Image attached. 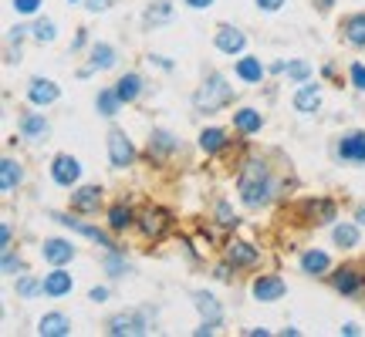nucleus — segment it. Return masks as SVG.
<instances>
[{
  "instance_id": "aec40b11",
  "label": "nucleus",
  "mask_w": 365,
  "mask_h": 337,
  "mask_svg": "<svg viewBox=\"0 0 365 337\" xmlns=\"http://www.w3.org/2000/svg\"><path fill=\"white\" fill-rule=\"evenodd\" d=\"M179 149V138L176 135H170V131H153V138H149V159H156V162H163L166 155H173V152Z\"/></svg>"
},
{
  "instance_id": "3c124183",
  "label": "nucleus",
  "mask_w": 365,
  "mask_h": 337,
  "mask_svg": "<svg viewBox=\"0 0 365 337\" xmlns=\"http://www.w3.org/2000/svg\"><path fill=\"white\" fill-rule=\"evenodd\" d=\"M149 61H153V64H159V68H163V71H173V61H166V57L153 55V57H149Z\"/></svg>"
},
{
  "instance_id": "a878e982",
  "label": "nucleus",
  "mask_w": 365,
  "mask_h": 337,
  "mask_svg": "<svg viewBox=\"0 0 365 337\" xmlns=\"http://www.w3.org/2000/svg\"><path fill=\"white\" fill-rule=\"evenodd\" d=\"M264 125V118L257 108H240V112H233V129L240 131V135H254V131H261Z\"/></svg>"
},
{
  "instance_id": "ddd939ff",
  "label": "nucleus",
  "mask_w": 365,
  "mask_h": 337,
  "mask_svg": "<svg viewBox=\"0 0 365 337\" xmlns=\"http://www.w3.org/2000/svg\"><path fill=\"white\" fill-rule=\"evenodd\" d=\"M213 44H216V51H223V55H240L244 44H247V38H244V31H237V27H230V24H223V27H216Z\"/></svg>"
},
{
  "instance_id": "0eeeda50",
  "label": "nucleus",
  "mask_w": 365,
  "mask_h": 337,
  "mask_svg": "<svg viewBox=\"0 0 365 337\" xmlns=\"http://www.w3.org/2000/svg\"><path fill=\"white\" fill-rule=\"evenodd\" d=\"M109 159H112V168H129L135 162V145L122 129L109 131Z\"/></svg>"
},
{
  "instance_id": "f257e3e1",
  "label": "nucleus",
  "mask_w": 365,
  "mask_h": 337,
  "mask_svg": "<svg viewBox=\"0 0 365 337\" xmlns=\"http://www.w3.org/2000/svg\"><path fill=\"white\" fill-rule=\"evenodd\" d=\"M237 192H240V203L247 209H261L274 199V179H270V168L264 159H247L240 166Z\"/></svg>"
},
{
  "instance_id": "f03ea898",
  "label": "nucleus",
  "mask_w": 365,
  "mask_h": 337,
  "mask_svg": "<svg viewBox=\"0 0 365 337\" xmlns=\"http://www.w3.org/2000/svg\"><path fill=\"white\" fill-rule=\"evenodd\" d=\"M233 101V88L227 85V78L216 75V71H210V75L203 78V85L196 88V94H193V108L203 115H213L220 112L223 105H230Z\"/></svg>"
},
{
  "instance_id": "603ef678",
  "label": "nucleus",
  "mask_w": 365,
  "mask_h": 337,
  "mask_svg": "<svg viewBox=\"0 0 365 337\" xmlns=\"http://www.w3.org/2000/svg\"><path fill=\"white\" fill-rule=\"evenodd\" d=\"M315 7H318V10H322V14H328V10H331V7H335V0H315Z\"/></svg>"
},
{
  "instance_id": "ea45409f",
  "label": "nucleus",
  "mask_w": 365,
  "mask_h": 337,
  "mask_svg": "<svg viewBox=\"0 0 365 337\" xmlns=\"http://www.w3.org/2000/svg\"><path fill=\"white\" fill-rule=\"evenodd\" d=\"M216 223H220V226H227V229H230V226H237V223H240V220L233 216L230 203H216Z\"/></svg>"
},
{
  "instance_id": "5701e85b",
  "label": "nucleus",
  "mask_w": 365,
  "mask_h": 337,
  "mask_svg": "<svg viewBox=\"0 0 365 337\" xmlns=\"http://www.w3.org/2000/svg\"><path fill=\"white\" fill-rule=\"evenodd\" d=\"M38 334L41 337H64L71 334V320L64 317V314H44L38 320Z\"/></svg>"
},
{
  "instance_id": "9b49d317",
  "label": "nucleus",
  "mask_w": 365,
  "mask_h": 337,
  "mask_svg": "<svg viewBox=\"0 0 365 337\" xmlns=\"http://www.w3.org/2000/svg\"><path fill=\"white\" fill-rule=\"evenodd\" d=\"M227 263L233 270H250V266L261 263V250L244 243V240H233V243H227Z\"/></svg>"
},
{
  "instance_id": "dca6fc26",
  "label": "nucleus",
  "mask_w": 365,
  "mask_h": 337,
  "mask_svg": "<svg viewBox=\"0 0 365 337\" xmlns=\"http://www.w3.org/2000/svg\"><path fill=\"white\" fill-rule=\"evenodd\" d=\"M294 108L301 115H315L318 108H322V85H311V81H305L298 92H294Z\"/></svg>"
},
{
  "instance_id": "473e14b6",
  "label": "nucleus",
  "mask_w": 365,
  "mask_h": 337,
  "mask_svg": "<svg viewBox=\"0 0 365 337\" xmlns=\"http://www.w3.org/2000/svg\"><path fill=\"white\" fill-rule=\"evenodd\" d=\"M132 223H135V216H132V209L129 206L118 203V206L109 209V229H112V233H125Z\"/></svg>"
},
{
  "instance_id": "2f4dec72",
  "label": "nucleus",
  "mask_w": 365,
  "mask_h": 337,
  "mask_svg": "<svg viewBox=\"0 0 365 337\" xmlns=\"http://www.w3.org/2000/svg\"><path fill=\"white\" fill-rule=\"evenodd\" d=\"M102 266H105V273L109 277H125L129 273V263H125V257H122V250H105V257H102Z\"/></svg>"
},
{
  "instance_id": "7ed1b4c3",
  "label": "nucleus",
  "mask_w": 365,
  "mask_h": 337,
  "mask_svg": "<svg viewBox=\"0 0 365 337\" xmlns=\"http://www.w3.org/2000/svg\"><path fill=\"white\" fill-rule=\"evenodd\" d=\"M331 287H335L342 297H359L365 290V266L362 263H342V266L331 273Z\"/></svg>"
},
{
  "instance_id": "bb28decb",
  "label": "nucleus",
  "mask_w": 365,
  "mask_h": 337,
  "mask_svg": "<svg viewBox=\"0 0 365 337\" xmlns=\"http://www.w3.org/2000/svg\"><path fill=\"white\" fill-rule=\"evenodd\" d=\"M233 71H237L240 81H247V85H261V78H264V64H261V57H240Z\"/></svg>"
},
{
  "instance_id": "4c0bfd02",
  "label": "nucleus",
  "mask_w": 365,
  "mask_h": 337,
  "mask_svg": "<svg viewBox=\"0 0 365 337\" xmlns=\"http://www.w3.org/2000/svg\"><path fill=\"white\" fill-rule=\"evenodd\" d=\"M170 14H173V3L159 0V3H153V7L146 10V20H149V24H159V20H170Z\"/></svg>"
},
{
  "instance_id": "b1692460",
  "label": "nucleus",
  "mask_w": 365,
  "mask_h": 337,
  "mask_svg": "<svg viewBox=\"0 0 365 337\" xmlns=\"http://www.w3.org/2000/svg\"><path fill=\"white\" fill-rule=\"evenodd\" d=\"M24 182V168H20V162H14L11 155L0 162V189L4 192H14V189Z\"/></svg>"
},
{
  "instance_id": "1a4fd4ad",
  "label": "nucleus",
  "mask_w": 365,
  "mask_h": 337,
  "mask_svg": "<svg viewBox=\"0 0 365 337\" xmlns=\"http://www.w3.org/2000/svg\"><path fill=\"white\" fill-rule=\"evenodd\" d=\"M51 179L58 182V186H64V189H71L81 179V166H78V159L75 155H55V162H51Z\"/></svg>"
},
{
  "instance_id": "c03bdc74",
  "label": "nucleus",
  "mask_w": 365,
  "mask_h": 337,
  "mask_svg": "<svg viewBox=\"0 0 365 337\" xmlns=\"http://www.w3.org/2000/svg\"><path fill=\"white\" fill-rule=\"evenodd\" d=\"M284 3H288V0H257V7H261V10H268V14H274V10H281Z\"/></svg>"
},
{
  "instance_id": "cd10ccee",
  "label": "nucleus",
  "mask_w": 365,
  "mask_h": 337,
  "mask_svg": "<svg viewBox=\"0 0 365 337\" xmlns=\"http://www.w3.org/2000/svg\"><path fill=\"white\" fill-rule=\"evenodd\" d=\"M116 92H118V98L129 105V101H135L139 94H142V78L135 75V71H129V75H122L116 81Z\"/></svg>"
},
{
  "instance_id": "423d86ee",
  "label": "nucleus",
  "mask_w": 365,
  "mask_h": 337,
  "mask_svg": "<svg viewBox=\"0 0 365 337\" xmlns=\"http://www.w3.org/2000/svg\"><path fill=\"white\" fill-rule=\"evenodd\" d=\"M112 337H122V334H149V320L142 310H125V314H116V317L109 320V327H105Z\"/></svg>"
},
{
  "instance_id": "f8f14e48",
  "label": "nucleus",
  "mask_w": 365,
  "mask_h": 337,
  "mask_svg": "<svg viewBox=\"0 0 365 337\" xmlns=\"http://www.w3.org/2000/svg\"><path fill=\"white\" fill-rule=\"evenodd\" d=\"M18 125L27 142H48V135H51V125H48V118L41 112H24Z\"/></svg>"
},
{
  "instance_id": "4468645a",
  "label": "nucleus",
  "mask_w": 365,
  "mask_h": 337,
  "mask_svg": "<svg viewBox=\"0 0 365 337\" xmlns=\"http://www.w3.org/2000/svg\"><path fill=\"white\" fill-rule=\"evenodd\" d=\"M41 257L51 263V266H64V263L75 260V243H68V240H44Z\"/></svg>"
},
{
  "instance_id": "39448f33",
  "label": "nucleus",
  "mask_w": 365,
  "mask_h": 337,
  "mask_svg": "<svg viewBox=\"0 0 365 337\" xmlns=\"http://www.w3.org/2000/svg\"><path fill=\"white\" fill-rule=\"evenodd\" d=\"M250 294H254V300H261V303H274V300H281L288 294V283L281 280L277 273H261V277H254V283H250Z\"/></svg>"
},
{
  "instance_id": "8fccbe9b",
  "label": "nucleus",
  "mask_w": 365,
  "mask_h": 337,
  "mask_svg": "<svg viewBox=\"0 0 365 337\" xmlns=\"http://www.w3.org/2000/svg\"><path fill=\"white\" fill-rule=\"evenodd\" d=\"M85 41H88V34H85V31H78L75 41H71V51H81V48H85Z\"/></svg>"
},
{
  "instance_id": "412c9836",
  "label": "nucleus",
  "mask_w": 365,
  "mask_h": 337,
  "mask_svg": "<svg viewBox=\"0 0 365 337\" xmlns=\"http://www.w3.org/2000/svg\"><path fill=\"white\" fill-rule=\"evenodd\" d=\"M71 287H75L71 273H64L61 266H55L51 273H44V294L48 297H64V294H71Z\"/></svg>"
},
{
  "instance_id": "9d476101",
  "label": "nucleus",
  "mask_w": 365,
  "mask_h": 337,
  "mask_svg": "<svg viewBox=\"0 0 365 337\" xmlns=\"http://www.w3.org/2000/svg\"><path fill=\"white\" fill-rule=\"evenodd\" d=\"M301 216H305V223L328 226L338 216V206H335L331 199H305V203H301Z\"/></svg>"
},
{
  "instance_id": "864d4df0",
  "label": "nucleus",
  "mask_w": 365,
  "mask_h": 337,
  "mask_svg": "<svg viewBox=\"0 0 365 337\" xmlns=\"http://www.w3.org/2000/svg\"><path fill=\"white\" fill-rule=\"evenodd\" d=\"M247 337H268V331H264V327H250Z\"/></svg>"
},
{
  "instance_id": "09e8293b",
  "label": "nucleus",
  "mask_w": 365,
  "mask_h": 337,
  "mask_svg": "<svg viewBox=\"0 0 365 337\" xmlns=\"http://www.w3.org/2000/svg\"><path fill=\"white\" fill-rule=\"evenodd\" d=\"M183 3H186V7H193V10H207L213 0H183Z\"/></svg>"
},
{
  "instance_id": "a19ab883",
  "label": "nucleus",
  "mask_w": 365,
  "mask_h": 337,
  "mask_svg": "<svg viewBox=\"0 0 365 337\" xmlns=\"http://www.w3.org/2000/svg\"><path fill=\"white\" fill-rule=\"evenodd\" d=\"M348 75H352V85H355L359 92H365V64H359V61H355V64L348 68Z\"/></svg>"
},
{
  "instance_id": "20e7f679",
  "label": "nucleus",
  "mask_w": 365,
  "mask_h": 337,
  "mask_svg": "<svg viewBox=\"0 0 365 337\" xmlns=\"http://www.w3.org/2000/svg\"><path fill=\"white\" fill-rule=\"evenodd\" d=\"M139 229H142L146 240H163L173 229V213L170 209H159V206H149L139 216Z\"/></svg>"
},
{
  "instance_id": "79ce46f5",
  "label": "nucleus",
  "mask_w": 365,
  "mask_h": 337,
  "mask_svg": "<svg viewBox=\"0 0 365 337\" xmlns=\"http://www.w3.org/2000/svg\"><path fill=\"white\" fill-rule=\"evenodd\" d=\"M41 0H14V10L18 14H38Z\"/></svg>"
},
{
  "instance_id": "f3484780",
  "label": "nucleus",
  "mask_w": 365,
  "mask_h": 337,
  "mask_svg": "<svg viewBox=\"0 0 365 337\" xmlns=\"http://www.w3.org/2000/svg\"><path fill=\"white\" fill-rule=\"evenodd\" d=\"M102 206V186H81L71 192V213H98Z\"/></svg>"
},
{
  "instance_id": "5fc2aeb1",
  "label": "nucleus",
  "mask_w": 365,
  "mask_h": 337,
  "mask_svg": "<svg viewBox=\"0 0 365 337\" xmlns=\"http://www.w3.org/2000/svg\"><path fill=\"white\" fill-rule=\"evenodd\" d=\"M342 334H348V337H355V334H359V327H355V324H345V327H342Z\"/></svg>"
},
{
  "instance_id": "a211bd4d",
  "label": "nucleus",
  "mask_w": 365,
  "mask_h": 337,
  "mask_svg": "<svg viewBox=\"0 0 365 337\" xmlns=\"http://www.w3.org/2000/svg\"><path fill=\"white\" fill-rule=\"evenodd\" d=\"M27 98H31V105H55L61 98V88L48 78H34L31 88H27Z\"/></svg>"
},
{
  "instance_id": "6e6d98bb",
  "label": "nucleus",
  "mask_w": 365,
  "mask_h": 337,
  "mask_svg": "<svg viewBox=\"0 0 365 337\" xmlns=\"http://www.w3.org/2000/svg\"><path fill=\"white\" fill-rule=\"evenodd\" d=\"M355 223H359V226H365V203H362V206H359V213H355Z\"/></svg>"
},
{
  "instance_id": "2eb2a0df",
  "label": "nucleus",
  "mask_w": 365,
  "mask_h": 337,
  "mask_svg": "<svg viewBox=\"0 0 365 337\" xmlns=\"http://www.w3.org/2000/svg\"><path fill=\"white\" fill-rule=\"evenodd\" d=\"M338 159L342 162H365V131H348V135H342Z\"/></svg>"
},
{
  "instance_id": "6ab92c4d",
  "label": "nucleus",
  "mask_w": 365,
  "mask_h": 337,
  "mask_svg": "<svg viewBox=\"0 0 365 337\" xmlns=\"http://www.w3.org/2000/svg\"><path fill=\"white\" fill-rule=\"evenodd\" d=\"M109 68H116V48H112V44H95V48H92V61H88V68H81L78 75L88 78L92 71H109Z\"/></svg>"
},
{
  "instance_id": "f704fd0d",
  "label": "nucleus",
  "mask_w": 365,
  "mask_h": 337,
  "mask_svg": "<svg viewBox=\"0 0 365 337\" xmlns=\"http://www.w3.org/2000/svg\"><path fill=\"white\" fill-rule=\"evenodd\" d=\"M14 290H18V297H38V294H44V280H38V277H31V273H24V277H18V283H14Z\"/></svg>"
},
{
  "instance_id": "6e6552de",
  "label": "nucleus",
  "mask_w": 365,
  "mask_h": 337,
  "mask_svg": "<svg viewBox=\"0 0 365 337\" xmlns=\"http://www.w3.org/2000/svg\"><path fill=\"white\" fill-rule=\"evenodd\" d=\"M51 220L61 223V226H68V229H78L81 236H88L92 243L105 246V250H116V240H112L105 229H98V226H88V223H81V220H71V216H64V213H51Z\"/></svg>"
},
{
  "instance_id": "58836bf2",
  "label": "nucleus",
  "mask_w": 365,
  "mask_h": 337,
  "mask_svg": "<svg viewBox=\"0 0 365 337\" xmlns=\"http://www.w3.org/2000/svg\"><path fill=\"white\" fill-rule=\"evenodd\" d=\"M4 273H7V277H18V273H24V260L14 257L11 250H4Z\"/></svg>"
},
{
  "instance_id": "37998d69",
  "label": "nucleus",
  "mask_w": 365,
  "mask_h": 337,
  "mask_svg": "<svg viewBox=\"0 0 365 337\" xmlns=\"http://www.w3.org/2000/svg\"><path fill=\"white\" fill-rule=\"evenodd\" d=\"M112 3H116V0H85V7H88L92 14H98V10H109Z\"/></svg>"
},
{
  "instance_id": "c756f323",
  "label": "nucleus",
  "mask_w": 365,
  "mask_h": 337,
  "mask_svg": "<svg viewBox=\"0 0 365 337\" xmlns=\"http://www.w3.org/2000/svg\"><path fill=\"white\" fill-rule=\"evenodd\" d=\"M331 240H335V246H342V250H355V246H359V226L338 223L331 229Z\"/></svg>"
},
{
  "instance_id": "de8ad7c7",
  "label": "nucleus",
  "mask_w": 365,
  "mask_h": 337,
  "mask_svg": "<svg viewBox=\"0 0 365 337\" xmlns=\"http://www.w3.org/2000/svg\"><path fill=\"white\" fill-rule=\"evenodd\" d=\"M11 240H14V233H11V226L4 223V229H0V243H4V250H11Z\"/></svg>"
},
{
  "instance_id": "c9c22d12",
  "label": "nucleus",
  "mask_w": 365,
  "mask_h": 337,
  "mask_svg": "<svg viewBox=\"0 0 365 337\" xmlns=\"http://www.w3.org/2000/svg\"><path fill=\"white\" fill-rule=\"evenodd\" d=\"M31 34H34V41H41V44H51L55 41V20H48V17H38L34 20V27H31Z\"/></svg>"
},
{
  "instance_id": "c85d7f7f",
  "label": "nucleus",
  "mask_w": 365,
  "mask_h": 337,
  "mask_svg": "<svg viewBox=\"0 0 365 337\" xmlns=\"http://www.w3.org/2000/svg\"><path fill=\"white\" fill-rule=\"evenodd\" d=\"M200 149L207 155H216L220 149H227V131L223 129H203L200 131Z\"/></svg>"
},
{
  "instance_id": "4d7b16f0",
  "label": "nucleus",
  "mask_w": 365,
  "mask_h": 337,
  "mask_svg": "<svg viewBox=\"0 0 365 337\" xmlns=\"http://www.w3.org/2000/svg\"><path fill=\"white\" fill-rule=\"evenodd\" d=\"M71 3H75V0H71Z\"/></svg>"
},
{
  "instance_id": "72a5a7b5",
  "label": "nucleus",
  "mask_w": 365,
  "mask_h": 337,
  "mask_svg": "<svg viewBox=\"0 0 365 337\" xmlns=\"http://www.w3.org/2000/svg\"><path fill=\"white\" fill-rule=\"evenodd\" d=\"M193 303H196V310L203 314V320H223V314H220V303H216V297H210V294H193Z\"/></svg>"
},
{
  "instance_id": "4be33fe9",
  "label": "nucleus",
  "mask_w": 365,
  "mask_h": 337,
  "mask_svg": "<svg viewBox=\"0 0 365 337\" xmlns=\"http://www.w3.org/2000/svg\"><path fill=\"white\" fill-rule=\"evenodd\" d=\"M328 270H331L328 253H322V250H305L301 253V273H308V277H325Z\"/></svg>"
},
{
  "instance_id": "49530a36",
  "label": "nucleus",
  "mask_w": 365,
  "mask_h": 337,
  "mask_svg": "<svg viewBox=\"0 0 365 337\" xmlns=\"http://www.w3.org/2000/svg\"><path fill=\"white\" fill-rule=\"evenodd\" d=\"M213 277H216V280H230V263H220V266H213Z\"/></svg>"
},
{
  "instance_id": "e433bc0d",
  "label": "nucleus",
  "mask_w": 365,
  "mask_h": 337,
  "mask_svg": "<svg viewBox=\"0 0 365 337\" xmlns=\"http://www.w3.org/2000/svg\"><path fill=\"white\" fill-rule=\"evenodd\" d=\"M284 71H288L291 81L305 85L308 78H311V64H308V61H291V64H284Z\"/></svg>"
},
{
  "instance_id": "a18cd8bd",
  "label": "nucleus",
  "mask_w": 365,
  "mask_h": 337,
  "mask_svg": "<svg viewBox=\"0 0 365 337\" xmlns=\"http://www.w3.org/2000/svg\"><path fill=\"white\" fill-rule=\"evenodd\" d=\"M88 300H95V303H105V300H109V287H92Z\"/></svg>"
},
{
  "instance_id": "393cba45",
  "label": "nucleus",
  "mask_w": 365,
  "mask_h": 337,
  "mask_svg": "<svg viewBox=\"0 0 365 337\" xmlns=\"http://www.w3.org/2000/svg\"><path fill=\"white\" fill-rule=\"evenodd\" d=\"M342 34L352 48H365V14H348L342 20Z\"/></svg>"
},
{
  "instance_id": "7c9ffc66",
  "label": "nucleus",
  "mask_w": 365,
  "mask_h": 337,
  "mask_svg": "<svg viewBox=\"0 0 365 337\" xmlns=\"http://www.w3.org/2000/svg\"><path fill=\"white\" fill-rule=\"evenodd\" d=\"M118 105H122V98H118L116 88H102V92H98V98H95L98 115H105V118H116Z\"/></svg>"
}]
</instances>
